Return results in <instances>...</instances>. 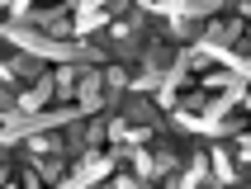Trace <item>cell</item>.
Masks as SVG:
<instances>
[{
    "label": "cell",
    "mask_w": 251,
    "mask_h": 189,
    "mask_svg": "<svg viewBox=\"0 0 251 189\" xmlns=\"http://www.w3.org/2000/svg\"><path fill=\"white\" fill-rule=\"evenodd\" d=\"M76 109L81 114H100L104 109V71L95 62H81V81H76Z\"/></svg>",
    "instance_id": "cell-1"
},
{
    "label": "cell",
    "mask_w": 251,
    "mask_h": 189,
    "mask_svg": "<svg viewBox=\"0 0 251 189\" xmlns=\"http://www.w3.org/2000/svg\"><path fill=\"white\" fill-rule=\"evenodd\" d=\"M209 161H213V180H223V185H242V170L232 165V156H227V142L209 147Z\"/></svg>",
    "instance_id": "cell-2"
},
{
    "label": "cell",
    "mask_w": 251,
    "mask_h": 189,
    "mask_svg": "<svg viewBox=\"0 0 251 189\" xmlns=\"http://www.w3.org/2000/svg\"><path fill=\"white\" fill-rule=\"evenodd\" d=\"M171 57H176V52H171L166 43H161V38H152L147 47H142V71H152V76H166Z\"/></svg>",
    "instance_id": "cell-3"
},
{
    "label": "cell",
    "mask_w": 251,
    "mask_h": 189,
    "mask_svg": "<svg viewBox=\"0 0 251 189\" xmlns=\"http://www.w3.org/2000/svg\"><path fill=\"white\" fill-rule=\"evenodd\" d=\"M76 81H81V62H57V71H52V90L62 94V99H71V94H76Z\"/></svg>",
    "instance_id": "cell-4"
},
{
    "label": "cell",
    "mask_w": 251,
    "mask_h": 189,
    "mask_svg": "<svg viewBox=\"0 0 251 189\" xmlns=\"http://www.w3.org/2000/svg\"><path fill=\"white\" fill-rule=\"evenodd\" d=\"M204 180H213V170H209V151H190V165H185V175L176 180V185H204Z\"/></svg>",
    "instance_id": "cell-5"
},
{
    "label": "cell",
    "mask_w": 251,
    "mask_h": 189,
    "mask_svg": "<svg viewBox=\"0 0 251 189\" xmlns=\"http://www.w3.org/2000/svg\"><path fill=\"white\" fill-rule=\"evenodd\" d=\"M38 180H62L67 175V165H62V151H52V156H38Z\"/></svg>",
    "instance_id": "cell-6"
},
{
    "label": "cell",
    "mask_w": 251,
    "mask_h": 189,
    "mask_svg": "<svg viewBox=\"0 0 251 189\" xmlns=\"http://www.w3.org/2000/svg\"><path fill=\"white\" fill-rule=\"evenodd\" d=\"M227 81H232V71H227V67H209V71H204V76H199V85H204V90H223V85ZM242 81H247V76H242Z\"/></svg>",
    "instance_id": "cell-7"
},
{
    "label": "cell",
    "mask_w": 251,
    "mask_h": 189,
    "mask_svg": "<svg viewBox=\"0 0 251 189\" xmlns=\"http://www.w3.org/2000/svg\"><path fill=\"white\" fill-rule=\"evenodd\" d=\"M156 85H161V76H152V71L128 76V90H133V94H156Z\"/></svg>",
    "instance_id": "cell-8"
},
{
    "label": "cell",
    "mask_w": 251,
    "mask_h": 189,
    "mask_svg": "<svg viewBox=\"0 0 251 189\" xmlns=\"http://www.w3.org/2000/svg\"><path fill=\"white\" fill-rule=\"evenodd\" d=\"M138 185H142V180L133 175V170H128V175H114V189H138Z\"/></svg>",
    "instance_id": "cell-9"
}]
</instances>
